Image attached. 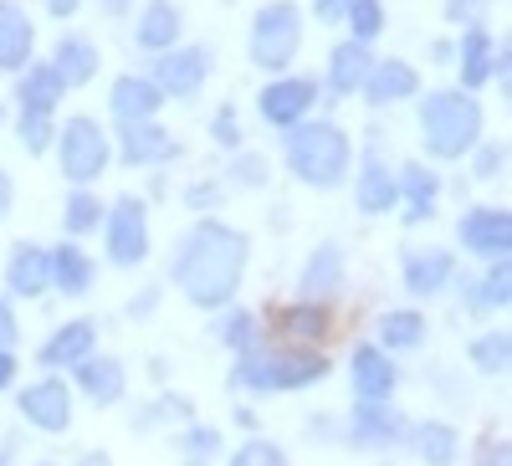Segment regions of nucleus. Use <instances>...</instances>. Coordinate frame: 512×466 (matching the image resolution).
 Here are the masks:
<instances>
[{
	"mask_svg": "<svg viewBox=\"0 0 512 466\" xmlns=\"http://www.w3.org/2000/svg\"><path fill=\"white\" fill-rule=\"evenodd\" d=\"M349 379H354L359 400H390L395 385H400V364H395V354H384L379 344H359L354 364H349Z\"/></svg>",
	"mask_w": 512,
	"mask_h": 466,
	"instance_id": "obj_12",
	"label": "nucleus"
},
{
	"mask_svg": "<svg viewBox=\"0 0 512 466\" xmlns=\"http://www.w3.org/2000/svg\"><path fill=\"white\" fill-rule=\"evenodd\" d=\"M487 77H492V36L482 26H472L461 41V82L466 88H482Z\"/></svg>",
	"mask_w": 512,
	"mask_h": 466,
	"instance_id": "obj_34",
	"label": "nucleus"
},
{
	"mask_svg": "<svg viewBox=\"0 0 512 466\" xmlns=\"http://www.w3.org/2000/svg\"><path fill=\"white\" fill-rule=\"evenodd\" d=\"M82 466H108V456H103V451H93V456H82Z\"/></svg>",
	"mask_w": 512,
	"mask_h": 466,
	"instance_id": "obj_54",
	"label": "nucleus"
},
{
	"mask_svg": "<svg viewBox=\"0 0 512 466\" xmlns=\"http://www.w3.org/2000/svg\"><path fill=\"white\" fill-rule=\"evenodd\" d=\"M31 16L21 6H11V0H0V72H16L31 62Z\"/></svg>",
	"mask_w": 512,
	"mask_h": 466,
	"instance_id": "obj_19",
	"label": "nucleus"
},
{
	"mask_svg": "<svg viewBox=\"0 0 512 466\" xmlns=\"http://www.w3.org/2000/svg\"><path fill=\"white\" fill-rule=\"evenodd\" d=\"M297 287H303L308 303H328L338 287H344V251H338L333 241H323L313 257L303 262V277H297Z\"/></svg>",
	"mask_w": 512,
	"mask_h": 466,
	"instance_id": "obj_18",
	"label": "nucleus"
},
{
	"mask_svg": "<svg viewBox=\"0 0 512 466\" xmlns=\"http://www.w3.org/2000/svg\"><path fill=\"white\" fill-rule=\"evenodd\" d=\"M344 6H349V0H318V21H338Z\"/></svg>",
	"mask_w": 512,
	"mask_h": 466,
	"instance_id": "obj_51",
	"label": "nucleus"
},
{
	"mask_svg": "<svg viewBox=\"0 0 512 466\" xmlns=\"http://www.w3.org/2000/svg\"><path fill=\"white\" fill-rule=\"evenodd\" d=\"M344 16L354 21V41H374L384 31V6H379V0H349Z\"/></svg>",
	"mask_w": 512,
	"mask_h": 466,
	"instance_id": "obj_38",
	"label": "nucleus"
},
{
	"mask_svg": "<svg viewBox=\"0 0 512 466\" xmlns=\"http://www.w3.org/2000/svg\"><path fill=\"white\" fill-rule=\"evenodd\" d=\"M205 77H210V52L185 47V52H164L149 82H154L164 98H195L205 88Z\"/></svg>",
	"mask_w": 512,
	"mask_h": 466,
	"instance_id": "obj_11",
	"label": "nucleus"
},
{
	"mask_svg": "<svg viewBox=\"0 0 512 466\" xmlns=\"http://www.w3.org/2000/svg\"><path fill=\"white\" fill-rule=\"evenodd\" d=\"M216 338H221L226 349L246 354V349H256V318H251L246 308H236V313H226V318L216 323Z\"/></svg>",
	"mask_w": 512,
	"mask_h": 466,
	"instance_id": "obj_36",
	"label": "nucleus"
},
{
	"mask_svg": "<svg viewBox=\"0 0 512 466\" xmlns=\"http://www.w3.org/2000/svg\"><path fill=\"white\" fill-rule=\"evenodd\" d=\"M415 441V456L425 466H456V451H461V436L456 426H441V420H420V426L410 431Z\"/></svg>",
	"mask_w": 512,
	"mask_h": 466,
	"instance_id": "obj_29",
	"label": "nucleus"
},
{
	"mask_svg": "<svg viewBox=\"0 0 512 466\" xmlns=\"http://www.w3.org/2000/svg\"><path fill=\"white\" fill-rule=\"evenodd\" d=\"M108 169V134L93 118H72L62 129V175L72 185H93Z\"/></svg>",
	"mask_w": 512,
	"mask_h": 466,
	"instance_id": "obj_7",
	"label": "nucleus"
},
{
	"mask_svg": "<svg viewBox=\"0 0 512 466\" xmlns=\"http://www.w3.org/2000/svg\"><path fill=\"white\" fill-rule=\"evenodd\" d=\"M185 200H190L195 210H210V205H221V185L200 180V185H190V190H185Z\"/></svg>",
	"mask_w": 512,
	"mask_h": 466,
	"instance_id": "obj_44",
	"label": "nucleus"
},
{
	"mask_svg": "<svg viewBox=\"0 0 512 466\" xmlns=\"http://www.w3.org/2000/svg\"><path fill=\"white\" fill-rule=\"evenodd\" d=\"M318 379H328V359L308 344H287V349H267V354L246 349L236 359L231 385H241V390H308Z\"/></svg>",
	"mask_w": 512,
	"mask_h": 466,
	"instance_id": "obj_2",
	"label": "nucleus"
},
{
	"mask_svg": "<svg viewBox=\"0 0 512 466\" xmlns=\"http://www.w3.org/2000/svg\"><path fill=\"white\" fill-rule=\"evenodd\" d=\"M0 466H11V456H6V451H0Z\"/></svg>",
	"mask_w": 512,
	"mask_h": 466,
	"instance_id": "obj_55",
	"label": "nucleus"
},
{
	"mask_svg": "<svg viewBox=\"0 0 512 466\" xmlns=\"http://www.w3.org/2000/svg\"><path fill=\"white\" fill-rule=\"evenodd\" d=\"M52 287L67 292V298H82V292H93V262L82 246H57L52 251Z\"/></svg>",
	"mask_w": 512,
	"mask_h": 466,
	"instance_id": "obj_28",
	"label": "nucleus"
},
{
	"mask_svg": "<svg viewBox=\"0 0 512 466\" xmlns=\"http://www.w3.org/2000/svg\"><path fill=\"white\" fill-rule=\"evenodd\" d=\"M41 466H52V461H41Z\"/></svg>",
	"mask_w": 512,
	"mask_h": 466,
	"instance_id": "obj_56",
	"label": "nucleus"
},
{
	"mask_svg": "<svg viewBox=\"0 0 512 466\" xmlns=\"http://www.w3.org/2000/svg\"><path fill=\"white\" fill-rule=\"evenodd\" d=\"M98 221H103V200H93V195H72V200H67V210H62L67 236H88Z\"/></svg>",
	"mask_w": 512,
	"mask_h": 466,
	"instance_id": "obj_37",
	"label": "nucleus"
},
{
	"mask_svg": "<svg viewBox=\"0 0 512 466\" xmlns=\"http://www.w3.org/2000/svg\"><path fill=\"white\" fill-rule=\"evenodd\" d=\"M6 287L16 298H41V292L52 287V251H41L31 241H21L6 262Z\"/></svg>",
	"mask_w": 512,
	"mask_h": 466,
	"instance_id": "obj_15",
	"label": "nucleus"
},
{
	"mask_svg": "<svg viewBox=\"0 0 512 466\" xmlns=\"http://www.w3.org/2000/svg\"><path fill=\"white\" fill-rule=\"evenodd\" d=\"M395 195H405V221L420 226V221H431L436 216V195H441V180H436V169L431 164H400V175H395Z\"/></svg>",
	"mask_w": 512,
	"mask_h": 466,
	"instance_id": "obj_17",
	"label": "nucleus"
},
{
	"mask_svg": "<svg viewBox=\"0 0 512 466\" xmlns=\"http://www.w3.org/2000/svg\"><path fill=\"white\" fill-rule=\"evenodd\" d=\"M164 154H175L164 123H149V118H128L123 123V164H154Z\"/></svg>",
	"mask_w": 512,
	"mask_h": 466,
	"instance_id": "obj_23",
	"label": "nucleus"
},
{
	"mask_svg": "<svg viewBox=\"0 0 512 466\" xmlns=\"http://www.w3.org/2000/svg\"><path fill=\"white\" fill-rule=\"evenodd\" d=\"M425 344V318L415 313V308H390L379 318V349L384 354H410V349H420Z\"/></svg>",
	"mask_w": 512,
	"mask_h": 466,
	"instance_id": "obj_30",
	"label": "nucleus"
},
{
	"mask_svg": "<svg viewBox=\"0 0 512 466\" xmlns=\"http://www.w3.org/2000/svg\"><path fill=\"white\" fill-rule=\"evenodd\" d=\"M21 144L31 149V154H41L52 144V118L47 113H21Z\"/></svg>",
	"mask_w": 512,
	"mask_h": 466,
	"instance_id": "obj_41",
	"label": "nucleus"
},
{
	"mask_svg": "<svg viewBox=\"0 0 512 466\" xmlns=\"http://www.w3.org/2000/svg\"><path fill=\"white\" fill-rule=\"evenodd\" d=\"M477 6H482V0H451L446 16H451V21H472V16H477Z\"/></svg>",
	"mask_w": 512,
	"mask_h": 466,
	"instance_id": "obj_48",
	"label": "nucleus"
},
{
	"mask_svg": "<svg viewBox=\"0 0 512 466\" xmlns=\"http://www.w3.org/2000/svg\"><path fill=\"white\" fill-rule=\"evenodd\" d=\"M11 379H16V354H11V349H0V390H6Z\"/></svg>",
	"mask_w": 512,
	"mask_h": 466,
	"instance_id": "obj_50",
	"label": "nucleus"
},
{
	"mask_svg": "<svg viewBox=\"0 0 512 466\" xmlns=\"http://www.w3.org/2000/svg\"><path fill=\"white\" fill-rule=\"evenodd\" d=\"M103 236H108V262L113 267H139L149 257V210L139 195H123L113 200L108 221H103Z\"/></svg>",
	"mask_w": 512,
	"mask_h": 466,
	"instance_id": "obj_6",
	"label": "nucleus"
},
{
	"mask_svg": "<svg viewBox=\"0 0 512 466\" xmlns=\"http://www.w3.org/2000/svg\"><path fill=\"white\" fill-rule=\"evenodd\" d=\"M159 103H164V93L154 88L149 77H118L113 82V98H108V108H113V118H154L159 113Z\"/></svg>",
	"mask_w": 512,
	"mask_h": 466,
	"instance_id": "obj_24",
	"label": "nucleus"
},
{
	"mask_svg": "<svg viewBox=\"0 0 512 466\" xmlns=\"http://www.w3.org/2000/svg\"><path fill=\"white\" fill-rule=\"evenodd\" d=\"M472 364L482 369V374H507V364H512V338H507V328H492V333H482V338H472Z\"/></svg>",
	"mask_w": 512,
	"mask_h": 466,
	"instance_id": "obj_35",
	"label": "nucleus"
},
{
	"mask_svg": "<svg viewBox=\"0 0 512 466\" xmlns=\"http://www.w3.org/2000/svg\"><path fill=\"white\" fill-rule=\"evenodd\" d=\"M369 47L364 41H338L333 57H328V82H333V93H359L364 88V77H369Z\"/></svg>",
	"mask_w": 512,
	"mask_h": 466,
	"instance_id": "obj_27",
	"label": "nucleus"
},
{
	"mask_svg": "<svg viewBox=\"0 0 512 466\" xmlns=\"http://www.w3.org/2000/svg\"><path fill=\"white\" fill-rule=\"evenodd\" d=\"M415 88H420V77H415L410 62H374L369 77H364V98L379 103V108L400 103V98H415Z\"/></svg>",
	"mask_w": 512,
	"mask_h": 466,
	"instance_id": "obj_20",
	"label": "nucleus"
},
{
	"mask_svg": "<svg viewBox=\"0 0 512 466\" xmlns=\"http://www.w3.org/2000/svg\"><path fill=\"white\" fill-rule=\"evenodd\" d=\"M456 236H461V246L472 251V257L497 262V257H507V246H512V216L497 210V205H477V210H466V216H461Z\"/></svg>",
	"mask_w": 512,
	"mask_h": 466,
	"instance_id": "obj_10",
	"label": "nucleus"
},
{
	"mask_svg": "<svg viewBox=\"0 0 512 466\" xmlns=\"http://www.w3.org/2000/svg\"><path fill=\"white\" fill-rule=\"evenodd\" d=\"M451 277H456L451 251H415V257H405V287L415 298H431V292H441Z\"/></svg>",
	"mask_w": 512,
	"mask_h": 466,
	"instance_id": "obj_22",
	"label": "nucleus"
},
{
	"mask_svg": "<svg viewBox=\"0 0 512 466\" xmlns=\"http://www.w3.org/2000/svg\"><path fill=\"white\" fill-rule=\"evenodd\" d=\"M134 41L144 52H169L180 41V11L169 6V0H149L144 6V16H139V31H134Z\"/></svg>",
	"mask_w": 512,
	"mask_h": 466,
	"instance_id": "obj_25",
	"label": "nucleus"
},
{
	"mask_svg": "<svg viewBox=\"0 0 512 466\" xmlns=\"http://www.w3.org/2000/svg\"><path fill=\"white\" fill-rule=\"evenodd\" d=\"M297 47H303V16H297V6H287V0H277V6L256 11L251 21V62L267 67V72H282Z\"/></svg>",
	"mask_w": 512,
	"mask_h": 466,
	"instance_id": "obj_5",
	"label": "nucleus"
},
{
	"mask_svg": "<svg viewBox=\"0 0 512 466\" xmlns=\"http://www.w3.org/2000/svg\"><path fill=\"white\" fill-rule=\"evenodd\" d=\"M318 103V82L313 77H282V82H267L256 108L272 129H297V123L308 118V108Z\"/></svg>",
	"mask_w": 512,
	"mask_h": 466,
	"instance_id": "obj_8",
	"label": "nucleus"
},
{
	"mask_svg": "<svg viewBox=\"0 0 512 466\" xmlns=\"http://www.w3.org/2000/svg\"><path fill=\"white\" fill-rule=\"evenodd\" d=\"M52 72L62 82H72V88H82V82L98 77V47L88 36H62L57 41V57H52Z\"/></svg>",
	"mask_w": 512,
	"mask_h": 466,
	"instance_id": "obj_26",
	"label": "nucleus"
},
{
	"mask_svg": "<svg viewBox=\"0 0 512 466\" xmlns=\"http://www.w3.org/2000/svg\"><path fill=\"white\" fill-rule=\"evenodd\" d=\"M507 303H512V272H507V257H497L492 272H487L482 282H472V292H466V308L487 313V308H507Z\"/></svg>",
	"mask_w": 512,
	"mask_h": 466,
	"instance_id": "obj_33",
	"label": "nucleus"
},
{
	"mask_svg": "<svg viewBox=\"0 0 512 466\" xmlns=\"http://www.w3.org/2000/svg\"><path fill=\"white\" fill-rule=\"evenodd\" d=\"M72 379L82 385V395H88L93 405H118L123 390H128V374L118 359H103V354H88L72 364Z\"/></svg>",
	"mask_w": 512,
	"mask_h": 466,
	"instance_id": "obj_14",
	"label": "nucleus"
},
{
	"mask_svg": "<svg viewBox=\"0 0 512 466\" xmlns=\"http://www.w3.org/2000/svg\"><path fill=\"white\" fill-rule=\"evenodd\" d=\"M354 200H359V210L364 216H384L400 195H395V169L384 164V159H364V169H359V190H354Z\"/></svg>",
	"mask_w": 512,
	"mask_h": 466,
	"instance_id": "obj_21",
	"label": "nucleus"
},
{
	"mask_svg": "<svg viewBox=\"0 0 512 466\" xmlns=\"http://www.w3.org/2000/svg\"><path fill=\"white\" fill-rule=\"evenodd\" d=\"M354 164V149H349V134L338 129V123L318 118V123H303V129H292V144H287V169L303 185L313 190H333L338 180L349 175Z\"/></svg>",
	"mask_w": 512,
	"mask_h": 466,
	"instance_id": "obj_3",
	"label": "nucleus"
},
{
	"mask_svg": "<svg viewBox=\"0 0 512 466\" xmlns=\"http://www.w3.org/2000/svg\"><path fill=\"white\" fill-rule=\"evenodd\" d=\"M16 333H21V328H16V313H11L6 298H0V349H11V344H16Z\"/></svg>",
	"mask_w": 512,
	"mask_h": 466,
	"instance_id": "obj_47",
	"label": "nucleus"
},
{
	"mask_svg": "<svg viewBox=\"0 0 512 466\" xmlns=\"http://www.w3.org/2000/svg\"><path fill=\"white\" fill-rule=\"evenodd\" d=\"M405 436V415L384 400H359L354 420H349V441L364 446V451H384Z\"/></svg>",
	"mask_w": 512,
	"mask_h": 466,
	"instance_id": "obj_13",
	"label": "nucleus"
},
{
	"mask_svg": "<svg viewBox=\"0 0 512 466\" xmlns=\"http://www.w3.org/2000/svg\"><path fill=\"white\" fill-rule=\"evenodd\" d=\"M210 139H216L221 149H236V144H241V118H236V108H231V103H221V108H216V123H210Z\"/></svg>",
	"mask_w": 512,
	"mask_h": 466,
	"instance_id": "obj_42",
	"label": "nucleus"
},
{
	"mask_svg": "<svg viewBox=\"0 0 512 466\" xmlns=\"http://www.w3.org/2000/svg\"><path fill=\"white\" fill-rule=\"evenodd\" d=\"M477 466H512V451H507V441H487V446L477 451Z\"/></svg>",
	"mask_w": 512,
	"mask_h": 466,
	"instance_id": "obj_46",
	"label": "nucleus"
},
{
	"mask_svg": "<svg viewBox=\"0 0 512 466\" xmlns=\"http://www.w3.org/2000/svg\"><path fill=\"white\" fill-rule=\"evenodd\" d=\"M277 323H282V333H287V338H297V344H313V338H323V333H328V308L303 298V303L282 308V313H277Z\"/></svg>",
	"mask_w": 512,
	"mask_h": 466,
	"instance_id": "obj_32",
	"label": "nucleus"
},
{
	"mask_svg": "<svg viewBox=\"0 0 512 466\" xmlns=\"http://www.w3.org/2000/svg\"><path fill=\"white\" fill-rule=\"evenodd\" d=\"M180 446H185V466H205L210 456L221 451V431H210V426H190Z\"/></svg>",
	"mask_w": 512,
	"mask_h": 466,
	"instance_id": "obj_39",
	"label": "nucleus"
},
{
	"mask_svg": "<svg viewBox=\"0 0 512 466\" xmlns=\"http://www.w3.org/2000/svg\"><path fill=\"white\" fill-rule=\"evenodd\" d=\"M482 134V108L472 103V93L461 88H441L420 103V139L436 159H461Z\"/></svg>",
	"mask_w": 512,
	"mask_h": 466,
	"instance_id": "obj_4",
	"label": "nucleus"
},
{
	"mask_svg": "<svg viewBox=\"0 0 512 466\" xmlns=\"http://www.w3.org/2000/svg\"><path fill=\"white\" fill-rule=\"evenodd\" d=\"M62 93H67V82H62L52 67H31V72L21 77V88H16V98H21L26 113H52Z\"/></svg>",
	"mask_w": 512,
	"mask_h": 466,
	"instance_id": "obj_31",
	"label": "nucleus"
},
{
	"mask_svg": "<svg viewBox=\"0 0 512 466\" xmlns=\"http://www.w3.org/2000/svg\"><path fill=\"white\" fill-rule=\"evenodd\" d=\"M246 257H251V241L236 231V226H221V221H200L180 257H175V287L205 313H216L236 298L241 287V272H246Z\"/></svg>",
	"mask_w": 512,
	"mask_h": 466,
	"instance_id": "obj_1",
	"label": "nucleus"
},
{
	"mask_svg": "<svg viewBox=\"0 0 512 466\" xmlns=\"http://www.w3.org/2000/svg\"><path fill=\"white\" fill-rule=\"evenodd\" d=\"M231 466H287V456L272 441H246V446H236Z\"/></svg>",
	"mask_w": 512,
	"mask_h": 466,
	"instance_id": "obj_40",
	"label": "nucleus"
},
{
	"mask_svg": "<svg viewBox=\"0 0 512 466\" xmlns=\"http://www.w3.org/2000/svg\"><path fill=\"white\" fill-rule=\"evenodd\" d=\"M502 159H507V149H502V144H492V149H482V154H477V164H472V169H477L482 180H492V175H502Z\"/></svg>",
	"mask_w": 512,
	"mask_h": 466,
	"instance_id": "obj_43",
	"label": "nucleus"
},
{
	"mask_svg": "<svg viewBox=\"0 0 512 466\" xmlns=\"http://www.w3.org/2000/svg\"><path fill=\"white\" fill-rule=\"evenodd\" d=\"M262 164H267V159L246 154V159H241V169H236V180H241V185H251V190H256V185H267V169H262Z\"/></svg>",
	"mask_w": 512,
	"mask_h": 466,
	"instance_id": "obj_45",
	"label": "nucleus"
},
{
	"mask_svg": "<svg viewBox=\"0 0 512 466\" xmlns=\"http://www.w3.org/2000/svg\"><path fill=\"white\" fill-rule=\"evenodd\" d=\"M93 344H98V323L93 318H72V323H62L47 338V344H41V364H47V369H72L77 359L93 354Z\"/></svg>",
	"mask_w": 512,
	"mask_h": 466,
	"instance_id": "obj_16",
	"label": "nucleus"
},
{
	"mask_svg": "<svg viewBox=\"0 0 512 466\" xmlns=\"http://www.w3.org/2000/svg\"><path fill=\"white\" fill-rule=\"evenodd\" d=\"M98 6H103V16H113V21H118V16L128 11V0H98Z\"/></svg>",
	"mask_w": 512,
	"mask_h": 466,
	"instance_id": "obj_53",
	"label": "nucleus"
},
{
	"mask_svg": "<svg viewBox=\"0 0 512 466\" xmlns=\"http://www.w3.org/2000/svg\"><path fill=\"white\" fill-rule=\"evenodd\" d=\"M11 200H16V190H11V175H6V169H0V221L11 216Z\"/></svg>",
	"mask_w": 512,
	"mask_h": 466,
	"instance_id": "obj_49",
	"label": "nucleus"
},
{
	"mask_svg": "<svg viewBox=\"0 0 512 466\" xmlns=\"http://www.w3.org/2000/svg\"><path fill=\"white\" fill-rule=\"evenodd\" d=\"M21 415L31 420L36 431H47V436H62L72 426V390L62 385V379H36V385L21 390Z\"/></svg>",
	"mask_w": 512,
	"mask_h": 466,
	"instance_id": "obj_9",
	"label": "nucleus"
},
{
	"mask_svg": "<svg viewBox=\"0 0 512 466\" xmlns=\"http://www.w3.org/2000/svg\"><path fill=\"white\" fill-rule=\"evenodd\" d=\"M77 6H82V0H47V11H52V16H72Z\"/></svg>",
	"mask_w": 512,
	"mask_h": 466,
	"instance_id": "obj_52",
	"label": "nucleus"
}]
</instances>
